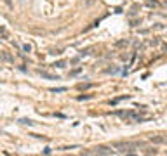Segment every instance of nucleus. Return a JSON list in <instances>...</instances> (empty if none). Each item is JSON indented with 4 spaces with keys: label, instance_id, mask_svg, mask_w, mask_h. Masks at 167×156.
<instances>
[{
    "label": "nucleus",
    "instance_id": "39448f33",
    "mask_svg": "<svg viewBox=\"0 0 167 156\" xmlns=\"http://www.w3.org/2000/svg\"><path fill=\"white\" fill-rule=\"evenodd\" d=\"M52 66H54V68H65V66H66V61H57V62H54Z\"/></svg>",
    "mask_w": 167,
    "mask_h": 156
},
{
    "label": "nucleus",
    "instance_id": "f03ea898",
    "mask_svg": "<svg viewBox=\"0 0 167 156\" xmlns=\"http://www.w3.org/2000/svg\"><path fill=\"white\" fill-rule=\"evenodd\" d=\"M96 153H98V154H112L113 151H112V149H106V147H103V146H99V147H96Z\"/></svg>",
    "mask_w": 167,
    "mask_h": 156
},
{
    "label": "nucleus",
    "instance_id": "0eeeda50",
    "mask_svg": "<svg viewBox=\"0 0 167 156\" xmlns=\"http://www.w3.org/2000/svg\"><path fill=\"white\" fill-rule=\"evenodd\" d=\"M51 92H66V87H57V88H52Z\"/></svg>",
    "mask_w": 167,
    "mask_h": 156
},
{
    "label": "nucleus",
    "instance_id": "423d86ee",
    "mask_svg": "<svg viewBox=\"0 0 167 156\" xmlns=\"http://www.w3.org/2000/svg\"><path fill=\"white\" fill-rule=\"evenodd\" d=\"M96 2H98V0H84V5H86V7H92Z\"/></svg>",
    "mask_w": 167,
    "mask_h": 156
},
{
    "label": "nucleus",
    "instance_id": "20e7f679",
    "mask_svg": "<svg viewBox=\"0 0 167 156\" xmlns=\"http://www.w3.org/2000/svg\"><path fill=\"white\" fill-rule=\"evenodd\" d=\"M152 142H157V144H162V142H165V139H164V137H160V135H155V137H152Z\"/></svg>",
    "mask_w": 167,
    "mask_h": 156
},
{
    "label": "nucleus",
    "instance_id": "7ed1b4c3",
    "mask_svg": "<svg viewBox=\"0 0 167 156\" xmlns=\"http://www.w3.org/2000/svg\"><path fill=\"white\" fill-rule=\"evenodd\" d=\"M0 56H2V59H4V61H7V62H12V61H14V59H12V56H11V54H7V52H2Z\"/></svg>",
    "mask_w": 167,
    "mask_h": 156
},
{
    "label": "nucleus",
    "instance_id": "9b49d317",
    "mask_svg": "<svg viewBox=\"0 0 167 156\" xmlns=\"http://www.w3.org/2000/svg\"><path fill=\"white\" fill-rule=\"evenodd\" d=\"M127 43H129L127 40H125V42H124V40H122V42H117V47H124V45H127Z\"/></svg>",
    "mask_w": 167,
    "mask_h": 156
},
{
    "label": "nucleus",
    "instance_id": "6e6552de",
    "mask_svg": "<svg viewBox=\"0 0 167 156\" xmlns=\"http://www.w3.org/2000/svg\"><path fill=\"white\" fill-rule=\"evenodd\" d=\"M23 50H25V52H31V45H30V43H25V45H23Z\"/></svg>",
    "mask_w": 167,
    "mask_h": 156
},
{
    "label": "nucleus",
    "instance_id": "f257e3e1",
    "mask_svg": "<svg viewBox=\"0 0 167 156\" xmlns=\"http://www.w3.org/2000/svg\"><path fill=\"white\" fill-rule=\"evenodd\" d=\"M38 75H40L42 78H45V80H59L56 75H51V73H47V71H42V70H38Z\"/></svg>",
    "mask_w": 167,
    "mask_h": 156
},
{
    "label": "nucleus",
    "instance_id": "ddd939ff",
    "mask_svg": "<svg viewBox=\"0 0 167 156\" xmlns=\"http://www.w3.org/2000/svg\"><path fill=\"white\" fill-rule=\"evenodd\" d=\"M44 154H51V147H45L44 149Z\"/></svg>",
    "mask_w": 167,
    "mask_h": 156
},
{
    "label": "nucleus",
    "instance_id": "9d476101",
    "mask_svg": "<svg viewBox=\"0 0 167 156\" xmlns=\"http://www.w3.org/2000/svg\"><path fill=\"white\" fill-rule=\"evenodd\" d=\"M21 123H25V125H33V121L28 120V118H23V120H21Z\"/></svg>",
    "mask_w": 167,
    "mask_h": 156
},
{
    "label": "nucleus",
    "instance_id": "f8f14e48",
    "mask_svg": "<svg viewBox=\"0 0 167 156\" xmlns=\"http://www.w3.org/2000/svg\"><path fill=\"white\" fill-rule=\"evenodd\" d=\"M78 73H80V70H73V71L70 73V75H71V76H75V75H78Z\"/></svg>",
    "mask_w": 167,
    "mask_h": 156
},
{
    "label": "nucleus",
    "instance_id": "1a4fd4ad",
    "mask_svg": "<svg viewBox=\"0 0 167 156\" xmlns=\"http://www.w3.org/2000/svg\"><path fill=\"white\" fill-rule=\"evenodd\" d=\"M117 71H118L117 68H108V70H104V73H112V75H113V73H117Z\"/></svg>",
    "mask_w": 167,
    "mask_h": 156
}]
</instances>
